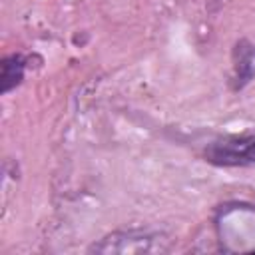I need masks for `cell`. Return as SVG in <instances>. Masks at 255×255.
<instances>
[{
    "label": "cell",
    "instance_id": "obj_4",
    "mask_svg": "<svg viewBox=\"0 0 255 255\" xmlns=\"http://www.w3.org/2000/svg\"><path fill=\"white\" fill-rule=\"evenodd\" d=\"M2 72H0V84H2V94H8L10 90H14L22 80H24V70H26V62L20 54H12L6 56L0 64Z\"/></svg>",
    "mask_w": 255,
    "mask_h": 255
},
{
    "label": "cell",
    "instance_id": "obj_3",
    "mask_svg": "<svg viewBox=\"0 0 255 255\" xmlns=\"http://www.w3.org/2000/svg\"><path fill=\"white\" fill-rule=\"evenodd\" d=\"M255 78V46L249 40H239L233 48V90H243Z\"/></svg>",
    "mask_w": 255,
    "mask_h": 255
},
{
    "label": "cell",
    "instance_id": "obj_2",
    "mask_svg": "<svg viewBox=\"0 0 255 255\" xmlns=\"http://www.w3.org/2000/svg\"><path fill=\"white\" fill-rule=\"evenodd\" d=\"M167 243L157 233L147 231H116L92 245L94 253H157L165 251Z\"/></svg>",
    "mask_w": 255,
    "mask_h": 255
},
{
    "label": "cell",
    "instance_id": "obj_1",
    "mask_svg": "<svg viewBox=\"0 0 255 255\" xmlns=\"http://www.w3.org/2000/svg\"><path fill=\"white\" fill-rule=\"evenodd\" d=\"M205 159L221 167L255 165V133H233L209 141L205 147Z\"/></svg>",
    "mask_w": 255,
    "mask_h": 255
}]
</instances>
